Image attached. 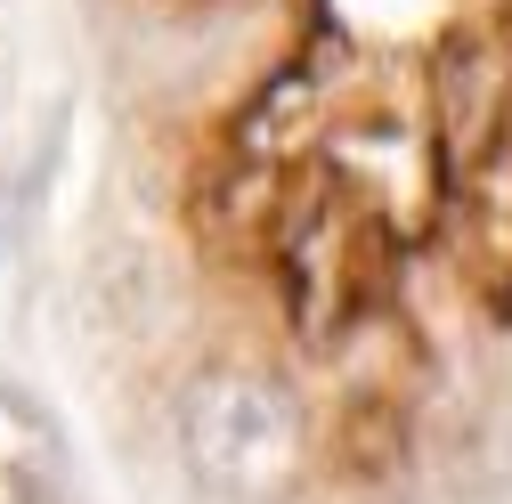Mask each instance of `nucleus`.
<instances>
[{
    "label": "nucleus",
    "instance_id": "f257e3e1",
    "mask_svg": "<svg viewBox=\"0 0 512 504\" xmlns=\"http://www.w3.org/2000/svg\"><path fill=\"white\" fill-rule=\"evenodd\" d=\"M179 464L196 472V488H212L228 504H261L301 464V415L261 374L212 366L179 391Z\"/></svg>",
    "mask_w": 512,
    "mask_h": 504
},
{
    "label": "nucleus",
    "instance_id": "f03ea898",
    "mask_svg": "<svg viewBox=\"0 0 512 504\" xmlns=\"http://www.w3.org/2000/svg\"><path fill=\"white\" fill-rule=\"evenodd\" d=\"M57 496V431L0 391V504H49Z\"/></svg>",
    "mask_w": 512,
    "mask_h": 504
},
{
    "label": "nucleus",
    "instance_id": "7ed1b4c3",
    "mask_svg": "<svg viewBox=\"0 0 512 504\" xmlns=\"http://www.w3.org/2000/svg\"><path fill=\"white\" fill-rule=\"evenodd\" d=\"M9 212H17V196L0 187V261H9Z\"/></svg>",
    "mask_w": 512,
    "mask_h": 504
}]
</instances>
